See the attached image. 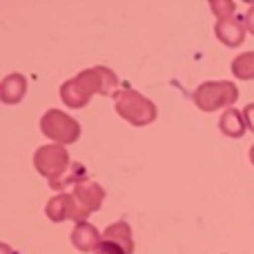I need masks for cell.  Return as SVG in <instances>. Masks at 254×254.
<instances>
[{"label":"cell","mask_w":254,"mask_h":254,"mask_svg":"<svg viewBox=\"0 0 254 254\" xmlns=\"http://www.w3.org/2000/svg\"><path fill=\"white\" fill-rule=\"evenodd\" d=\"M116 87H119V78L114 71L107 67H92V69H85L74 78L65 80L61 87V98L67 107L80 110L87 105L94 94L116 96L119 94Z\"/></svg>","instance_id":"cell-1"},{"label":"cell","mask_w":254,"mask_h":254,"mask_svg":"<svg viewBox=\"0 0 254 254\" xmlns=\"http://www.w3.org/2000/svg\"><path fill=\"white\" fill-rule=\"evenodd\" d=\"M116 112L121 119H125L129 125L145 127L156 121V105L149 98H145L143 94H138L136 89H121L114 96Z\"/></svg>","instance_id":"cell-2"},{"label":"cell","mask_w":254,"mask_h":254,"mask_svg":"<svg viewBox=\"0 0 254 254\" xmlns=\"http://www.w3.org/2000/svg\"><path fill=\"white\" fill-rule=\"evenodd\" d=\"M71 163L74 161H69L67 149L63 147V145H56V143L43 145V147H38L36 154H34L36 172H38L40 176H45L54 190H56V185L67 176Z\"/></svg>","instance_id":"cell-3"},{"label":"cell","mask_w":254,"mask_h":254,"mask_svg":"<svg viewBox=\"0 0 254 254\" xmlns=\"http://www.w3.org/2000/svg\"><path fill=\"white\" fill-rule=\"evenodd\" d=\"M239 98V89L230 80H207L201 83L194 92V105L201 112H216L221 107L234 105V101Z\"/></svg>","instance_id":"cell-4"},{"label":"cell","mask_w":254,"mask_h":254,"mask_svg":"<svg viewBox=\"0 0 254 254\" xmlns=\"http://www.w3.org/2000/svg\"><path fill=\"white\" fill-rule=\"evenodd\" d=\"M40 129L56 145L76 143L80 136V125L76 123L69 114H65V112H61V110L45 112V116L40 119Z\"/></svg>","instance_id":"cell-5"},{"label":"cell","mask_w":254,"mask_h":254,"mask_svg":"<svg viewBox=\"0 0 254 254\" xmlns=\"http://www.w3.org/2000/svg\"><path fill=\"white\" fill-rule=\"evenodd\" d=\"M134 252V241H131V228L125 221L107 225L103 232V241L94 254H131Z\"/></svg>","instance_id":"cell-6"},{"label":"cell","mask_w":254,"mask_h":254,"mask_svg":"<svg viewBox=\"0 0 254 254\" xmlns=\"http://www.w3.org/2000/svg\"><path fill=\"white\" fill-rule=\"evenodd\" d=\"M45 212H47V219L54 221V223H63V221H69V219L76 221V223H83V221L89 216L87 212L78 205L74 194H65V192L54 196V198H49Z\"/></svg>","instance_id":"cell-7"},{"label":"cell","mask_w":254,"mask_h":254,"mask_svg":"<svg viewBox=\"0 0 254 254\" xmlns=\"http://www.w3.org/2000/svg\"><path fill=\"white\" fill-rule=\"evenodd\" d=\"M246 22L241 18L232 16L225 18V20H219L214 27V34L225 47H239V45L246 40Z\"/></svg>","instance_id":"cell-8"},{"label":"cell","mask_w":254,"mask_h":254,"mask_svg":"<svg viewBox=\"0 0 254 254\" xmlns=\"http://www.w3.org/2000/svg\"><path fill=\"white\" fill-rule=\"evenodd\" d=\"M71 194L76 196L78 205L83 207L87 214L98 212L101 210V205H103V201H105V190H103L98 183H92V181H85V183L76 185Z\"/></svg>","instance_id":"cell-9"},{"label":"cell","mask_w":254,"mask_h":254,"mask_svg":"<svg viewBox=\"0 0 254 254\" xmlns=\"http://www.w3.org/2000/svg\"><path fill=\"white\" fill-rule=\"evenodd\" d=\"M101 241H103L101 232H98L92 223H87V221L78 223L74 228V232H71V243H74V248L80 252H96Z\"/></svg>","instance_id":"cell-10"},{"label":"cell","mask_w":254,"mask_h":254,"mask_svg":"<svg viewBox=\"0 0 254 254\" xmlns=\"http://www.w3.org/2000/svg\"><path fill=\"white\" fill-rule=\"evenodd\" d=\"M27 94V80L22 74H9L0 83V98L4 105H16Z\"/></svg>","instance_id":"cell-11"},{"label":"cell","mask_w":254,"mask_h":254,"mask_svg":"<svg viewBox=\"0 0 254 254\" xmlns=\"http://www.w3.org/2000/svg\"><path fill=\"white\" fill-rule=\"evenodd\" d=\"M219 127L225 136H230V138H241L248 129L246 119H243V112L234 110V107H230V110L223 112V116H221V121H219Z\"/></svg>","instance_id":"cell-12"},{"label":"cell","mask_w":254,"mask_h":254,"mask_svg":"<svg viewBox=\"0 0 254 254\" xmlns=\"http://www.w3.org/2000/svg\"><path fill=\"white\" fill-rule=\"evenodd\" d=\"M232 74L239 80H254V52H246L232 61Z\"/></svg>","instance_id":"cell-13"},{"label":"cell","mask_w":254,"mask_h":254,"mask_svg":"<svg viewBox=\"0 0 254 254\" xmlns=\"http://www.w3.org/2000/svg\"><path fill=\"white\" fill-rule=\"evenodd\" d=\"M210 9L219 20H225V18H232L234 16V9H237V2L234 0H212Z\"/></svg>","instance_id":"cell-14"},{"label":"cell","mask_w":254,"mask_h":254,"mask_svg":"<svg viewBox=\"0 0 254 254\" xmlns=\"http://www.w3.org/2000/svg\"><path fill=\"white\" fill-rule=\"evenodd\" d=\"M243 119H246L248 129L254 131V103H248L246 110H243Z\"/></svg>","instance_id":"cell-15"},{"label":"cell","mask_w":254,"mask_h":254,"mask_svg":"<svg viewBox=\"0 0 254 254\" xmlns=\"http://www.w3.org/2000/svg\"><path fill=\"white\" fill-rule=\"evenodd\" d=\"M243 22H246V29L254 36V4L246 11V18H243Z\"/></svg>","instance_id":"cell-16"},{"label":"cell","mask_w":254,"mask_h":254,"mask_svg":"<svg viewBox=\"0 0 254 254\" xmlns=\"http://www.w3.org/2000/svg\"><path fill=\"white\" fill-rule=\"evenodd\" d=\"M250 163H252V165H254V145H252V147H250Z\"/></svg>","instance_id":"cell-17"},{"label":"cell","mask_w":254,"mask_h":254,"mask_svg":"<svg viewBox=\"0 0 254 254\" xmlns=\"http://www.w3.org/2000/svg\"><path fill=\"white\" fill-rule=\"evenodd\" d=\"M2 254H11V250H9V248L4 246V243H2Z\"/></svg>","instance_id":"cell-18"}]
</instances>
